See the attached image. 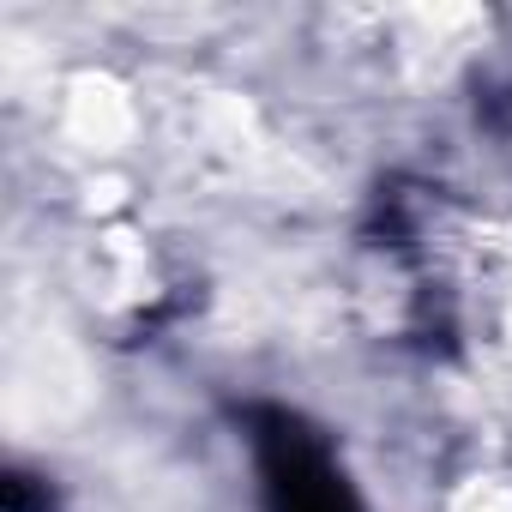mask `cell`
<instances>
[{"mask_svg":"<svg viewBox=\"0 0 512 512\" xmlns=\"http://www.w3.org/2000/svg\"><path fill=\"white\" fill-rule=\"evenodd\" d=\"M272 488H278L284 512H356L344 482L332 476L326 452H314L296 428H284L272 440Z\"/></svg>","mask_w":512,"mask_h":512,"instance_id":"cell-1","label":"cell"}]
</instances>
